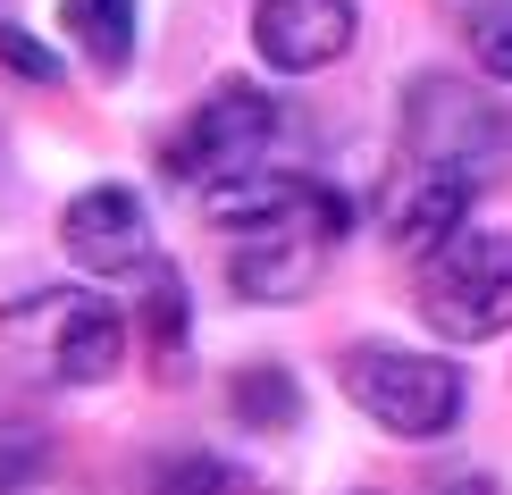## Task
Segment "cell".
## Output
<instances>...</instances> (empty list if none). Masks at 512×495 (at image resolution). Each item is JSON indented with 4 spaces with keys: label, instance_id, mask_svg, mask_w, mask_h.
Masks as SVG:
<instances>
[{
    "label": "cell",
    "instance_id": "5b68a950",
    "mask_svg": "<svg viewBox=\"0 0 512 495\" xmlns=\"http://www.w3.org/2000/svg\"><path fill=\"white\" fill-rule=\"evenodd\" d=\"M420 319L445 344H487L512 328V235L504 227H471L445 252H429L420 277Z\"/></svg>",
    "mask_w": 512,
    "mask_h": 495
},
{
    "label": "cell",
    "instance_id": "6da1fadb",
    "mask_svg": "<svg viewBox=\"0 0 512 495\" xmlns=\"http://www.w3.org/2000/svg\"><path fill=\"white\" fill-rule=\"evenodd\" d=\"M0 344L9 361H26L42 386H101L126 361V319L101 303V294H26L9 319H0Z\"/></svg>",
    "mask_w": 512,
    "mask_h": 495
},
{
    "label": "cell",
    "instance_id": "2e32d148",
    "mask_svg": "<svg viewBox=\"0 0 512 495\" xmlns=\"http://www.w3.org/2000/svg\"><path fill=\"white\" fill-rule=\"evenodd\" d=\"M152 336L160 344L185 336V294H177V277H168V269H152Z\"/></svg>",
    "mask_w": 512,
    "mask_h": 495
},
{
    "label": "cell",
    "instance_id": "7c38bea8",
    "mask_svg": "<svg viewBox=\"0 0 512 495\" xmlns=\"http://www.w3.org/2000/svg\"><path fill=\"white\" fill-rule=\"evenodd\" d=\"M143 495H236V470L219 454H160L143 470Z\"/></svg>",
    "mask_w": 512,
    "mask_h": 495
},
{
    "label": "cell",
    "instance_id": "30bf717a",
    "mask_svg": "<svg viewBox=\"0 0 512 495\" xmlns=\"http://www.w3.org/2000/svg\"><path fill=\"white\" fill-rule=\"evenodd\" d=\"M68 9V34L93 51V68H126L135 59V0H59Z\"/></svg>",
    "mask_w": 512,
    "mask_h": 495
},
{
    "label": "cell",
    "instance_id": "5bb4252c",
    "mask_svg": "<svg viewBox=\"0 0 512 495\" xmlns=\"http://www.w3.org/2000/svg\"><path fill=\"white\" fill-rule=\"evenodd\" d=\"M42 470V437L34 428H9V437H0V495H17Z\"/></svg>",
    "mask_w": 512,
    "mask_h": 495
},
{
    "label": "cell",
    "instance_id": "e0dca14e",
    "mask_svg": "<svg viewBox=\"0 0 512 495\" xmlns=\"http://www.w3.org/2000/svg\"><path fill=\"white\" fill-rule=\"evenodd\" d=\"M445 495H496V487H487V479H479V487H462V479H454V487H445Z\"/></svg>",
    "mask_w": 512,
    "mask_h": 495
},
{
    "label": "cell",
    "instance_id": "8992f818",
    "mask_svg": "<svg viewBox=\"0 0 512 495\" xmlns=\"http://www.w3.org/2000/svg\"><path fill=\"white\" fill-rule=\"evenodd\" d=\"M479 202V168L471 160H429V152H403L395 185H387V244L395 252H445L462 235V219H471Z\"/></svg>",
    "mask_w": 512,
    "mask_h": 495
},
{
    "label": "cell",
    "instance_id": "7a4b0ae2",
    "mask_svg": "<svg viewBox=\"0 0 512 495\" xmlns=\"http://www.w3.org/2000/svg\"><path fill=\"white\" fill-rule=\"evenodd\" d=\"M286 143H294V110L286 101H269L261 84H219V93L185 118V135L168 143V177L194 185V193H219L236 177H261Z\"/></svg>",
    "mask_w": 512,
    "mask_h": 495
},
{
    "label": "cell",
    "instance_id": "9c48e42d",
    "mask_svg": "<svg viewBox=\"0 0 512 495\" xmlns=\"http://www.w3.org/2000/svg\"><path fill=\"white\" fill-rule=\"evenodd\" d=\"M412 152L487 168V152H496V110H479L462 84H420L412 93Z\"/></svg>",
    "mask_w": 512,
    "mask_h": 495
},
{
    "label": "cell",
    "instance_id": "ac0fdd59",
    "mask_svg": "<svg viewBox=\"0 0 512 495\" xmlns=\"http://www.w3.org/2000/svg\"><path fill=\"white\" fill-rule=\"evenodd\" d=\"M361 495H378V487H361Z\"/></svg>",
    "mask_w": 512,
    "mask_h": 495
},
{
    "label": "cell",
    "instance_id": "8fae6325",
    "mask_svg": "<svg viewBox=\"0 0 512 495\" xmlns=\"http://www.w3.org/2000/svg\"><path fill=\"white\" fill-rule=\"evenodd\" d=\"M236 420H252V428H294V420H303L294 370H277V361H252V370H236Z\"/></svg>",
    "mask_w": 512,
    "mask_h": 495
},
{
    "label": "cell",
    "instance_id": "52a82bcc",
    "mask_svg": "<svg viewBox=\"0 0 512 495\" xmlns=\"http://www.w3.org/2000/svg\"><path fill=\"white\" fill-rule=\"evenodd\" d=\"M59 244L84 277H135L152 269V219L126 185H84L68 210H59Z\"/></svg>",
    "mask_w": 512,
    "mask_h": 495
},
{
    "label": "cell",
    "instance_id": "9a60e30c",
    "mask_svg": "<svg viewBox=\"0 0 512 495\" xmlns=\"http://www.w3.org/2000/svg\"><path fill=\"white\" fill-rule=\"evenodd\" d=\"M0 59H9V68L26 76V84H51V76H59V59L42 51L34 34H17V26H0Z\"/></svg>",
    "mask_w": 512,
    "mask_h": 495
},
{
    "label": "cell",
    "instance_id": "277c9868",
    "mask_svg": "<svg viewBox=\"0 0 512 495\" xmlns=\"http://www.w3.org/2000/svg\"><path fill=\"white\" fill-rule=\"evenodd\" d=\"M336 378H345L353 412L378 420L387 437H445V428L462 420V370L437 353H403V344H353L345 361H336Z\"/></svg>",
    "mask_w": 512,
    "mask_h": 495
},
{
    "label": "cell",
    "instance_id": "ba28073f",
    "mask_svg": "<svg viewBox=\"0 0 512 495\" xmlns=\"http://www.w3.org/2000/svg\"><path fill=\"white\" fill-rule=\"evenodd\" d=\"M353 0H252V51L277 76H319L353 51Z\"/></svg>",
    "mask_w": 512,
    "mask_h": 495
},
{
    "label": "cell",
    "instance_id": "3957f363",
    "mask_svg": "<svg viewBox=\"0 0 512 495\" xmlns=\"http://www.w3.org/2000/svg\"><path fill=\"white\" fill-rule=\"evenodd\" d=\"M353 227L345 193L336 185H311L294 210H277V219L244 227L236 252H227V286L244 294V303H294V294L319 286V269H328V244Z\"/></svg>",
    "mask_w": 512,
    "mask_h": 495
},
{
    "label": "cell",
    "instance_id": "4fadbf2b",
    "mask_svg": "<svg viewBox=\"0 0 512 495\" xmlns=\"http://www.w3.org/2000/svg\"><path fill=\"white\" fill-rule=\"evenodd\" d=\"M471 68L487 84H512V0H479L471 9Z\"/></svg>",
    "mask_w": 512,
    "mask_h": 495
}]
</instances>
